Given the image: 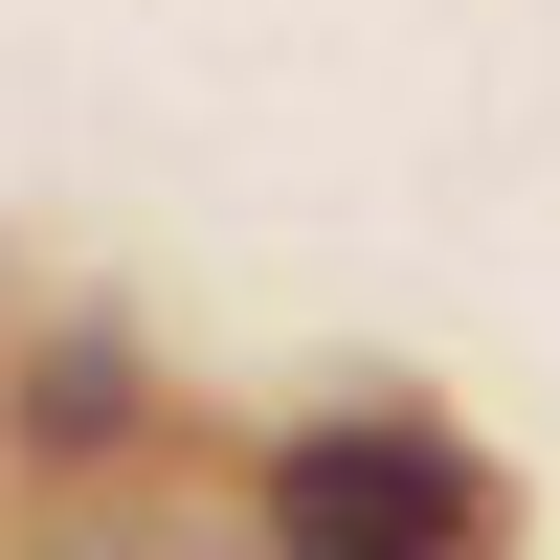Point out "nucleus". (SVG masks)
<instances>
[{
    "mask_svg": "<svg viewBox=\"0 0 560 560\" xmlns=\"http://www.w3.org/2000/svg\"><path fill=\"white\" fill-rule=\"evenodd\" d=\"M493 493L448 427H292L269 448V560H471Z\"/></svg>",
    "mask_w": 560,
    "mask_h": 560,
    "instance_id": "f257e3e1",
    "label": "nucleus"
},
{
    "mask_svg": "<svg viewBox=\"0 0 560 560\" xmlns=\"http://www.w3.org/2000/svg\"><path fill=\"white\" fill-rule=\"evenodd\" d=\"M23 427H45V448H113V427H135V382H113V359L68 337V359H45V382H23Z\"/></svg>",
    "mask_w": 560,
    "mask_h": 560,
    "instance_id": "f03ea898",
    "label": "nucleus"
},
{
    "mask_svg": "<svg viewBox=\"0 0 560 560\" xmlns=\"http://www.w3.org/2000/svg\"><path fill=\"white\" fill-rule=\"evenodd\" d=\"M45 560H202V538H135V516H113V538H45Z\"/></svg>",
    "mask_w": 560,
    "mask_h": 560,
    "instance_id": "7ed1b4c3",
    "label": "nucleus"
}]
</instances>
